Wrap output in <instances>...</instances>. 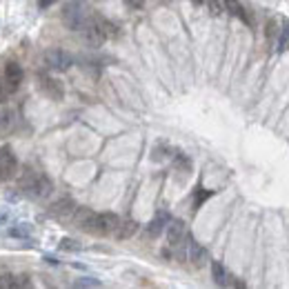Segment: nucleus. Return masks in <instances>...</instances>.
<instances>
[{
    "instance_id": "4be33fe9",
    "label": "nucleus",
    "mask_w": 289,
    "mask_h": 289,
    "mask_svg": "<svg viewBox=\"0 0 289 289\" xmlns=\"http://www.w3.org/2000/svg\"><path fill=\"white\" fill-rule=\"evenodd\" d=\"M60 249L63 252H80V242H76L74 238H63L60 240Z\"/></svg>"
},
{
    "instance_id": "c85d7f7f",
    "label": "nucleus",
    "mask_w": 289,
    "mask_h": 289,
    "mask_svg": "<svg viewBox=\"0 0 289 289\" xmlns=\"http://www.w3.org/2000/svg\"><path fill=\"white\" fill-rule=\"evenodd\" d=\"M53 2H56V0H38V7H40V9H47V7H51Z\"/></svg>"
},
{
    "instance_id": "1a4fd4ad",
    "label": "nucleus",
    "mask_w": 289,
    "mask_h": 289,
    "mask_svg": "<svg viewBox=\"0 0 289 289\" xmlns=\"http://www.w3.org/2000/svg\"><path fill=\"white\" fill-rule=\"evenodd\" d=\"M83 34H85V40L89 42L91 47H100V45L107 40L102 29H100V25H98V18H89V22L83 27Z\"/></svg>"
},
{
    "instance_id": "f03ea898",
    "label": "nucleus",
    "mask_w": 289,
    "mask_h": 289,
    "mask_svg": "<svg viewBox=\"0 0 289 289\" xmlns=\"http://www.w3.org/2000/svg\"><path fill=\"white\" fill-rule=\"evenodd\" d=\"M60 18H63V25L71 32H83V27L89 22V14L85 9L83 2H67L60 11Z\"/></svg>"
},
{
    "instance_id": "5701e85b",
    "label": "nucleus",
    "mask_w": 289,
    "mask_h": 289,
    "mask_svg": "<svg viewBox=\"0 0 289 289\" xmlns=\"http://www.w3.org/2000/svg\"><path fill=\"white\" fill-rule=\"evenodd\" d=\"M74 287H100V280H98V278H89V276H85V278H78V280H76Z\"/></svg>"
},
{
    "instance_id": "7ed1b4c3",
    "label": "nucleus",
    "mask_w": 289,
    "mask_h": 289,
    "mask_svg": "<svg viewBox=\"0 0 289 289\" xmlns=\"http://www.w3.org/2000/svg\"><path fill=\"white\" fill-rule=\"evenodd\" d=\"M42 63L45 67H49L51 71H67L71 65H74V58L71 53L65 51V49H47L42 53Z\"/></svg>"
},
{
    "instance_id": "9d476101",
    "label": "nucleus",
    "mask_w": 289,
    "mask_h": 289,
    "mask_svg": "<svg viewBox=\"0 0 289 289\" xmlns=\"http://www.w3.org/2000/svg\"><path fill=\"white\" fill-rule=\"evenodd\" d=\"M22 78H25V71H22V67L18 63H7L5 65V83L7 87H9V91H16L18 87H20Z\"/></svg>"
},
{
    "instance_id": "20e7f679",
    "label": "nucleus",
    "mask_w": 289,
    "mask_h": 289,
    "mask_svg": "<svg viewBox=\"0 0 289 289\" xmlns=\"http://www.w3.org/2000/svg\"><path fill=\"white\" fill-rule=\"evenodd\" d=\"M16 171H18L16 153L11 152V147H2V149H0V180L5 183V180L14 178Z\"/></svg>"
},
{
    "instance_id": "a878e982",
    "label": "nucleus",
    "mask_w": 289,
    "mask_h": 289,
    "mask_svg": "<svg viewBox=\"0 0 289 289\" xmlns=\"http://www.w3.org/2000/svg\"><path fill=\"white\" fill-rule=\"evenodd\" d=\"M209 196H211V191H198V194H196V200H194V207H200V203L207 200Z\"/></svg>"
},
{
    "instance_id": "a211bd4d",
    "label": "nucleus",
    "mask_w": 289,
    "mask_h": 289,
    "mask_svg": "<svg viewBox=\"0 0 289 289\" xmlns=\"http://www.w3.org/2000/svg\"><path fill=\"white\" fill-rule=\"evenodd\" d=\"M167 222H169V221H167V214H158L156 218H153V221L149 222V227H147V234H149V236H152V238L160 236Z\"/></svg>"
},
{
    "instance_id": "4468645a",
    "label": "nucleus",
    "mask_w": 289,
    "mask_h": 289,
    "mask_svg": "<svg viewBox=\"0 0 289 289\" xmlns=\"http://www.w3.org/2000/svg\"><path fill=\"white\" fill-rule=\"evenodd\" d=\"M136 231H138V222L136 221H125V222H118L114 236L118 238V240H127V238H132Z\"/></svg>"
},
{
    "instance_id": "9b49d317",
    "label": "nucleus",
    "mask_w": 289,
    "mask_h": 289,
    "mask_svg": "<svg viewBox=\"0 0 289 289\" xmlns=\"http://www.w3.org/2000/svg\"><path fill=\"white\" fill-rule=\"evenodd\" d=\"M185 240V222L183 221H171L167 222V242L171 247H178Z\"/></svg>"
},
{
    "instance_id": "412c9836",
    "label": "nucleus",
    "mask_w": 289,
    "mask_h": 289,
    "mask_svg": "<svg viewBox=\"0 0 289 289\" xmlns=\"http://www.w3.org/2000/svg\"><path fill=\"white\" fill-rule=\"evenodd\" d=\"M280 27H283V20H278V18L269 20V25H267V38H269V40H273V38L278 36Z\"/></svg>"
},
{
    "instance_id": "cd10ccee",
    "label": "nucleus",
    "mask_w": 289,
    "mask_h": 289,
    "mask_svg": "<svg viewBox=\"0 0 289 289\" xmlns=\"http://www.w3.org/2000/svg\"><path fill=\"white\" fill-rule=\"evenodd\" d=\"M127 7H132V9H142V5H145V0H125Z\"/></svg>"
},
{
    "instance_id": "b1692460",
    "label": "nucleus",
    "mask_w": 289,
    "mask_h": 289,
    "mask_svg": "<svg viewBox=\"0 0 289 289\" xmlns=\"http://www.w3.org/2000/svg\"><path fill=\"white\" fill-rule=\"evenodd\" d=\"M32 234V229L27 225H20V227H14V229H9V236H20V238H27Z\"/></svg>"
},
{
    "instance_id": "393cba45",
    "label": "nucleus",
    "mask_w": 289,
    "mask_h": 289,
    "mask_svg": "<svg viewBox=\"0 0 289 289\" xmlns=\"http://www.w3.org/2000/svg\"><path fill=\"white\" fill-rule=\"evenodd\" d=\"M205 2H207V7H209V11L214 14V16H221V11H222L221 0H205Z\"/></svg>"
},
{
    "instance_id": "dca6fc26",
    "label": "nucleus",
    "mask_w": 289,
    "mask_h": 289,
    "mask_svg": "<svg viewBox=\"0 0 289 289\" xmlns=\"http://www.w3.org/2000/svg\"><path fill=\"white\" fill-rule=\"evenodd\" d=\"M205 258H207V252L200 247L196 240H189V260L196 265V267H203L205 265Z\"/></svg>"
},
{
    "instance_id": "39448f33",
    "label": "nucleus",
    "mask_w": 289,
    "mask_h": 289,
    "mask_svg": "<svg viewBox=\"0 0 289 289\" xmlns=\"http://www.w3.org/2000/svg\"><path fill=\"white\" fill-rule=\"evenodd\" d=\"M38 87H40L42 94L47 96V98H51V100H63V96H65L63 83L56 80V78H51V76H47V74L38 76Z\"/></svg>"
},
{
    "instance_id": "f3484780",
    "label": "nucleus",
    "mask_w": 289,
    "mask_h": 289,
    "mask_svg": "<svg viewBox=\"0 0 289 289\" xmlns=\"http://www.w3.org/2000/svg\"><path fill=\"white\" fill-rule=\"evenodd\" d=\"M0 287H14V289H20V287H32V280L27 276H5L0 280Z\"/></svg>"
},
{
    "instance_id": "ddd939ff",
    "label": "nucleus",
    "mask_w": 289,
    "mask_h": 289,
    "mask_svg": "<svg viewBox=\"0 0 289 289\" xmlns=\"http://www.w3.org/2000/svg\"><path fill=\"white\" fill-rule=\"evenodd\" d=\"M211 278H214L216 285H221V287H225V285H234L231 276L225 272L222 263H218V260H214V263H211Z\"/></svg>"
},
{
    "instance_id": "0eeeda50",
    "label": "nucleus",
    "mask_w": 289,
    "mask_h": 289,
    "mask_svg": "<svg viewBox=\"0 0 289 289\" xmlns=\"http://www.w3.org/2000/svg\"><path fill=\"white\" fill-rule=\"evenodd\" d=\"M71 221L78 229L87 231V234H94V225H96V211L87 209V207H76Z\"/></svg>"
},
{
    "instance_id": "f8f14e48",
    "label": "nucleus",
    "mask_w": 289,
    "mask_h": 289,
    "mask_svg": "<svg viewBox=\"0 0 289 289\" xmlns=\"http://www.w3.org/2000/svg\"><path fill=\"white\" fill-rule=\"evenodd\" d=\"M225 9L229 11L231 16L234 18H238V20H242L245 22V25H252V16H249L247 14V9H245V7L240 5V2H238V0H225Z\"/></svg>"
},
{
    "instance_id": "6e6552de",
    "label": "nucleus",
    "mask_w": 289,
    "mask_h": 289,
    "mask_svg": "<svg viewBox=\"0 0 289 289\" xmlns=\"http://www.w3.org/2000/svg\"><path fill=\"white\" fill-rule=\"evenodd\" d=\"M76 211V203L71 198H60L56 200L51 207H49V214L56 218V221H69Z\"/></svg>"
},
{
    "instance_id": "6ab92c4d",
    "label": "nucleus",
    "mask_w": 289,
    "mask_h": 289,
    "mask_svg": "<svg viewBox=\"0 0 289 289\" xmlns=\"http://www.w3.org/2000/svg\"><path fill=\"white\" fill-rule=\"evenodd\" d=\"M98 25H100V29H102V34H105V38H116L118 36V27H116L114 22L98 18Z\"/></svg>"
},
{
    "instance_id": "c756f323",
    "label": "nucleus",
    "mask_w": 289,
    "mask_h": 289,
    "mask_svg": "<svg viewBox=\"0 0 289 289\" xmlns=\"http://www.w3.org/2000/svg\"><path fill=\"white\" fill-rule=\"evenodd\" d=\"M194 2H198V5H200V2H203V0H194Z\"/></svg>"
},
{
    "instance_id": "f257e3e1",
    "label": "nucleus",
    "mask_w": 289,
    "mask_h": 289,
    "mask_svg": "<svg viewBox=\"0 0 289 289\" xmlns=\"http://www.w3.org/2000/svg\"><path fill=\"white\" fill-rule=\"evenodd\" d=\"M20 189L34 200H45V198L51 196L53 183L45 176V173L27 171L25 176H22V180H20Z\"/></svg>"
},
{
    "instance_id": "2eb2a0df",
    "label": "nucleus",
    "mask_w": 289,
    "mask_h": 289,
    "mask_svg": "<svg viewBox=\"0 0 289 289\" xmlns=\"http://www.w3.org/2000/svg\"><path fill=\"white\" fill-rule=\"evenodd\" d=\"M14 125H16V116L11 109L0 111V138L2 136H9L14 132Z\"/></svg>"
},
{
    "instance_id": "aec40b11",
    "label": "nucleus",
    "mask_w": 289,
    "mask_h": 289,
    "mask_svg": "<svg viewBox=\"0 0 289 289\" xmlns=\"http://www.w3.org/2000/svg\"><path fill=\"white\" fill-rule=\"evenodd\" d=\"M287 42H289V22L283 20V27H280V32H278V49H285Z\"/></svg>"
},
{
    "instance_id": "423d86ee",
    "label": "nucleus",
    "mask_w": 289,
    "mask_h": 289,
    "mask_svg": "<svg viewBox=\"0 0 289 289\" xmlns=\"http://www.w3.org/2000/svg\"><path fill=\"white\" fill-rule=\"evenodd\" d=\"M118 222H120V218H118L116 214H111V211H105V214H96L94 234H98V236H109V234H114V231H116Z\"/></svg>"
},
{
    "instance_id": "bb28decb",
    "label": "nucleus",
    "mask_w": 289,
    "mask_h": 289,
    "mask_svg": "<svg viewBox=\"0 0 289 289\" xmlns=\"http://www.w3.org/2000/svg\"><path fill=\"white\" fill-rule=\"evenodd\" d=\"M7 94H9V87H7L5 80H0V105L7 100Z\"/></svg>"
}]
</instances>
